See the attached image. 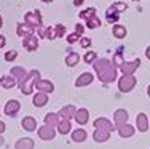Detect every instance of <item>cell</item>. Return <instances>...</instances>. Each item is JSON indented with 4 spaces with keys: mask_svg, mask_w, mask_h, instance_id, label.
<instances>
[{
    "mask_svg": "<svg viewBox=\"0 0 150 149\" xmlns=\"http://www.w3.org/2000/svg\"><path fill=\"white\" fill-rule=\"evenodd\" d=\"M93 138H94V141H98V143H104V141H109L110 132L102 130V128H96L94 133H93Z\"/></svg>",
    "mask_w": 150,
    "mask_h": 149,
    "instance_id": "cell-17",
    "label": "cell"
},
{
    "mask_svg": "<svg viewBox=\"0 0 150 149\" xmlns=\"http://www.w3.org/2000/svg\"><path fill=\"white\" fill-rule=\"evenodd\" d=\"M101 18H99L98 15H94L93 18H90V19H86V27L88 29H96V27L101 26Z\"/></svg>",
    "mask_w": 150,
    "mask_h": 149,
    "instance_id": "cell-30",
    "label": "cell"
},
{
    "mask_svg": "<svg viewBox=\"0 0 150 149\" xmlns=\"http://www.w3.org/2000/svg\"><path fill=\"white\" fill-rule=\"evenodd\" d=\"M54 136H56V132H54V128H53V127L43 125V127H40V128H38V138H40V140L50 141V140H53Z\"/></svg>",
    "mask_w": 150,
    "mask_h": 149,
    "instance_id": "cell-6",
    "label": "cell"
},
{
    "mask_svg": "<svg viewBox=\"0 0 150 149\" xmlns=\"http://www.w3.org/2000/svg\"><path fill=\"white\" fill-rule=\"evenodd\" d=\"M112 34L115 35L117 38H125V37H126V34H128V31H126V27L121 26V24H113Z\"/></svg>",
    "mask_w": 150,
    "mask_h": 149,
    "instance_id": "cell-28",
    "label": "cell"
},
{
    "mask_svg": "<svg viewBox=\"0 0 150 149\" xmlns=\"http://www.w3.org/2000/svg\"><path fill=\"white\" fill-rule=\"evenodd\" d=\"M88 120H90V112H88V109H78V111L75 112V122H77L78 125H85V123H88Z\"/></svg>",
    "mask_w": 150,
    "mask_h": 149,
    "instance_id": "cell-15",
    "label": "cell"
},
{
    "mask_svg": "<svg viewBox=\"0 0 150 149\" xmlns=\"http://www.w3.org/2000/svg\"><path fill=\"white\" fill-rule=\"evenodd\" d=\"M141 66V59H134V61H123V64L120 66L123 74H134V71Z\"/></svg>",
    "mask_w": 150,
    "mask_h": 149,
    "instance_id": "cell-7",
    "label": "cell"
},
{
    "mask_svg": "<svg viewBox=\"0 0 150 149\" xmlns=\"http://www.w3.org/2000/svg\"><path fill=\"white\" fill-rule=\"evenodd\" d=\"M85 0H74V3H75V6H80L81 3H83Z\"/></svg>",
    "mask_w": 150,
    "mask_h": 149,
    "instance_id": "cell-42",
    "label": "cell"
},
{
    "mask_svg": "<svg viewBox=\"0 0 150 149\" xmlns=\"http://www.w3.org/2000/svg\"><path fill=\"white\" fill-rule=\"evenodd\" d=\"M23 47L27 51H35L38 48V35L35 34H29L26 37H23Z\"/></svg>",
    "mask_w": 150,
    "mask_h": 149,
    "instance_id": "cell-5",
    "label": "cell"
},
{
    "mask_svg": "<svg viewBox=\"0 0 150 149\" xmlns=\"http://www.w3.org/2000/svg\"><path fill=\"white\" fill-rule=\"evenodd\" d=\"M46 103H48V95L42 93V91H38V93L34 96V99H32V104H34L35 108H42V106L46 104Z\"/></svg>",
    "mask_w": 150,
    "mask_h": 149,
    "instance_id": "cell-22",
    "label": "cell"
},
{
    "mask_svg": "<svg viewBox=\"0 0 150 149\" xmlns=\"http://www.w3.org/2000/svg\"><path fill=\"white\" fill-rule=\"evenodd\" d=\"M18 58V51L16 50H10V51L5 53V61H15V59Z\"/></svg>",
    "mask_w": 150,
    "mask_h": 149,
    "instance_id": "cell-33",
    "label": "cell"
},
{
    "mask_svg": "<svg viewBox=\"0 0 150 149\" xmlns=\"http://www.w3.org/2000/svg\"><path fill=\"white\" fill-rule=\"evenodd\" d=\"M58 132L61 135H67L70 133V128H72V125H70V120H64V119H59V123H58Z\"/></svg>",
    "mask_w": 150,
    "mask_h": 149,
    "instance_id": "cell-27",
    "label": "cell"
},
{
    "mask_svg": "<svg viewBox=\"0 0 150 149\" xmlns=\"http://www.w3.org/2000/svg\"><path fill=\"white\" fill-rule=\"evenodd\" d=\"M2 24H3V21H2V16H0V27H2Z\"/></svg>",
    "mask_w": 150,
    "mask_h": 149,
    "instance_id": "cell-46",
    "label": "cell"
},
{
    "mask_svg": "<svg viewBox=\"0 0 150 149\" xmlns=\"http://www.w3.org/2000/svg\"><path fill=\"white\" fill-rule=\"evenodd\" d=\"M136 85V77L133 74H123V77H120L118 80V88L121 93H129Z\"/></svg>",
    "mask_w": 150,
    "mask_h": 149,
    "instance_id": "cell-3",
    "label": "cell"
},
{
    "mask_svg": "<svg viewBox=\"0 0 150 149\" xmlns=\"http://www.w3.org/2000/svg\"><path fill=\"white\" fill-rule=\"evenodd\" d=\"M54 31H56V37H62L64 34H66V26H62V24H56L54 26Z\"/></svg>",
    "mask_w": 150,
    "mask_h": 149,
    "instance_id": "cell-36",
    "label": "cell"
},
{
    "mask_svg": "<svg viewBox=\"0 0 150 149\" xmlns=\"http://www.w3.org/2000/svg\"><path fill=\"white\" fill-rule=\"evenodd\" d=\"M6 45V40H5V37L3 35H0V48H3Z\"/></svg>",
    "mask_w": 150,
    "mask_h": 149,
    "instance_id": "cell-40",
    "label": "cell"
},
{
    "mask_svg": "<svg viewBox=\"0 0 150 149\" xmlns=\"http://www.w3.org/2000/svg\"><path fill=\"white\" fill-rule=\"evenodd\" d=\"M94 15H96V8L90 6V8H86V10H83V11H80V15H78V16H80L81 19L86 21V19H90V18H93Z\"/></svg>",
    "mask_w": 150,
    "mask_h": 149,
    "instance_id": "cell-31",
    "label": "cell"
},
{
    "mask_svg": "<svg viewBox=\"0 0 150 149\" xmlns=\"http://www.w3.org/2000/svg\"><path fill=\"white\" fill-rule=\"evenodd\" d=\"M80 45L83 48H88L91 45V38H86V37H81V40H80Z\"/></svg>",
    "mask_w": 150,
    "mask_h": 149,
    "instance_id": "cell-38",
    "label": "cell"
},
{
    "mask_svg": "<svg viewBox=\"0 0 150 149\" xmlns=\"http://www.w3.org/2000/svg\"><path fill=\"white\" fill-rule=\"evenodd\" d=\"M35 90L42 91V93H53L54 91V85H53V82H50V80H38L37 83H35Z\"/></svg>",
    "mask_w": 150,
    "mask_h": 149,
    "instance_id": "cell-10",
    "label": "cell"
},
{
    "mask_svg": "<svg viewBox=\"0 0 150 149\" xmlns=\"http://www.w3.org/2000/svg\"><path fill=\"white\" fill-rule=\"evenodd\" d=\"M136 125H137V128H139V132H142V133H145L149 130V117L147 114H144V112H141V114L137 115V119H136Z\"/></svg>",
    "mask_w": 150,
    "mask_h": 149,
    "instance_id": "cell-12",
    "label": "cell"
},
{
    "mask_svg": "<svg viewBox=\"0 0 150 149\" xmlns=\"http://www.w3.org/2000/svg\"><path fill=\"white\" fill-rule=\"evenodd\" d=\"M83 31H85L83 24H75V34H77L78 37H81V35H83Z\"/></svg>",
    "mask_w": 150,
    "mask_h": 149,
    "instance_id": "cell-37",
    "label": "cell"
},
{
    "mask_svg": "<svg viewBox=\"0 0 150 149\" xmlns=\"http://www.w3.org/2000/svg\"><path fill=\"white\" fill-rule=\"evenodd\" d=\"M24 23L29 24L30 27H34L35 31H37L38 27L43 26V24H42V15H40V11H38V10L26 13V16H24Z\"/></svg>",
    "mask_w": 150,
    "mask_h": 149,
    "instance_id": "cell-4",
    "label": "cell"
},
{
    "mask_svg": "<svg viewBox=\"0 0 150 149\" xmlns=\"http://www.w3.org/2000/svg\"><path fill=\"white\" fill-rule=\"evenodd\" d=\"M112 63H113L115 66H118V67H120L121 64H123V51H117L115 55H113Z\"/></svg>",
    "mask_w": 150,
    "mask_h": 149,
    "instance_id": "cell-32",
    "label": "cell"
},
{
    "mask_svg": "<svg viewBox=\"0 0 150 149\" xmlns=\"http://www.w3.org/2000/svg\"><path fill=\"white\" fill-rule=\"evenodd\" d=\"M93 67H94L96 74H98V79L101 80V82H113V80L117 79V66L113 64L112 61H109V59L102 58V59H98L96 58L94 61H93Z\"/></svg>",
    "mask_w": 150,
    "mask_h": 149,
    "instance_id": "cell-1",
    "label": "cell"
},
{
    "mask_svg": "<svg viewBox=\"0 0 150 149\" xmlns=\"http://www.w3.org/2000/svg\"><path fill=\"white\" fill-rule=\"evenodd\" d=\"M19 109H21L19 101H16V99H10V101L5 104V114L10 115V117H15L18 112H19Z\"/></svg>",
    "mask_w": 150,
    "mask_h": 149,
    "instance_id": "cell-8",
    "label": "cell"
},
{
    "mask_svg": "<svg viewBox=\"0 0 150 149\" xmlns=\"http://www.w3.org/2000/svg\"><path fill=\"white\" fill-rule=\"evenodd\" d=\"M145 56L150 59V47H147V50H145Z\"/></svg>",
    "mask_w": 150,
    "mask_h": 149,
    "instance_id": "cell-43",
    "label": "cell"
},
{
    "mask_svg": "<svg viewBox=\"0 0 150 149\" xmlns=\"http://www.w3.org/2000/svg\"><path fill=\"white\" fill-rule=\"evenodd\" d=\"M78 61H80V56L77 55V53H69V55L66 56V64L69 66V67H74V66H77L78 64Z\"/></svg>",
    "mask_w": 150,
    "mask_h": 149,
    "instance_id": "cell-29",
    "label": "cell"
},
{
    "mask_svg": "<svg viewBox=\"0 0 150 149\" xmlns=\"http://www.w3.org/2000/svg\"><path fill=\"white\" fill-rule=\"evenodd\" d=\"M3 132H5V123H3L2 120H0V135H2Z\"/></svg>",
    "mask_w": 150,
    "mask_h": 149,
    "instance_id": "cell-41",
    "label": "cell"
},
{
    "mask_svg": "<svg viewBox=\"0 0 150 149\" xmlns=\"http://www.w3.org/2000/svg\"><path fill=\"white\" fill-rule=\"evenodd\" d=\"M40 80V72L38 71H30L29 76H27V79L24 80L23 85H19V90L23 95H30L32 91L35 90V83Z\"/></svg>",
    "mask_w": 150,
    "mask_h": 149,
    "instance_id": "cell-2",
    "label": "cell"
},
{
    "mask_svg": "<svg viewBox=\"0 0 150 149\" xmlns=\"http://www.w3.org/2000/svg\"><path fill=\"white\" fill-rule=\"evenodd\" d=\"M83 59L88 64H93V61L96 59V51H86V55L83 56Z\"/></svg>",
    "mask_w": 150,
    "mask_h": 149,
    "instance_id": "cell-34",
    "label": "cell"
},
{
    "mask_svg": "<svg viewBox=\"0 0 150 149\" xmlns=\"http://www.w3.org/2000/svg\"><path fill=\"white\" fill-rule=\"evenodd\" d=\"M34 27H30L29 24H26V23H19L18 24V27H16V34L19 35V37H26V35H29V34H34Z\"/></svg>",
    "mask_w": 150,
    "mask_h": 149,
    "instance_id": "cell-19",
    "label": "cell"
},
{
    "mask_svg": "<svg viewBox=\"0 0 150 149\" xmlns=\"http://www.w3.org/2000/svg\"><path fill=\"white\" fill-rule=\"evenodd\" d=\"M93 80H94V77H93L91 72H83L80 77H78L77 80H75V87H86V85H90Z\"/></svg>",
    "mask_w": 150,
    "mask_h": 149,
    "instance_id": "cell-14",
    "label": "cell"
},
{
    "mask_svg": "<svg viewBox=\"0 0 150 149\" xmlns=\"http://www.w3.org/2000/svg\"><path fill=\"white\" fill-rule=\"evenodd\" d=\"M117 130H118V135L121 138H131L134 135V127H131L129 123H123V125L117 127Z\"/></svg>",
    "mask_w": 150,
    "mask_h": 149,
    "instance_id": "cell-16",
    "label": "cell"
},
{
    "mask_svg": "<svg viewBox=\"0 0 150 149\" xmlns=\"http://www.w3.org/2000/svg\"><path fill=\"white\" fill-rule=\"evenodd\" d=\"M21 125H23V128L27 130V132H34V130L37 128V120H35L34 117L27 115V117H24V119H23Z\"/></svg>",
    "mask_w": 150,
    "mask_h": 149,
    "instance_id": "cell-20",
    "label": "cell"
},
{
    "mask_svg": "<svg viewBox=\"0 0 150 149\" xmlns=\"http://www.w3.org/2000/svg\"><path fill=\"white\" fill-rule=\"evenodd\" d=\"M0 85H2L3 88H6V90H10V88H13L15 85H18L15 76H2L0 77Z\"/></svg>",
    "mask_w": 150,
    "mask_h": 149,
    "instance_id": "cell-21",
    "label": "cell"
},
{
    "mask_svg": "<svg viewBox=\"0 0 150 149\" xmlns=\"http://www.w3.org/2000/svg\"><path fill=\"white\" fill-rule=\"evenodd\" d=\"M42 2H51V0H42Z\"/></svg>",
    "mask_w": 150,
    "mask_h": 149,
    "instance_id": "cell-47",
    "label": "cell"
},
{
    "mask_svg": "<svg viewBox=\"0 0 150 149\" xmlns=\"http://www.w3.org/2000/svg\"><path fill=\"white\" fill-rule=\"evenodd\" d=\"M112 8L113 10H117V11H125V10H128V5L126 3H123V2H117V3H113L112 5Z\"/></svg>",
    "mask_w": 150,
    "mask_h": 149,
    "instance_id": "cell-35",
    "label": "cell"
},
{
    "mask_svg": "<svg viewBox=\"0 0 150 149\" xmlns=\"http://www.w3.org/2000/svg\"><path fill=\"white\" fill-rule=\"evenodd\" d=\"M118 18H120V13L117 11V10H113L112 6H109V8H107V11H105V19H107V23H109V24L117 23V21H118Z\"/></svg>",
    "mask_w": 150,
    "mask_h": 149,
    "instance_id": "cell-26",
    "label": "cell"
},
{
    "mask_svg": "<svg viewBox=\"0 0 150 149\" xmlns=\"http://www.w3.org/2000/svg\"><path fill=\"white\" fill-rule=\"evenodd\" d=\"M16 149H34V140L30 138H19L15 144Z\"/></svg>",
    "mask_w": 150,
    "mask_h": 149,
    "instance_id": "cell-23",
    "label": "cell"
},
{
    "mask_svg": "<svg viewBox=\"0 0 150 149\" xmlns=\"http://www.w3.org/2000/svg\"><path fill=\"white\" fill-rule=\"evenodd\" d=\"M78 38H80V37H78V35L77 34H69V35H67V42H69V43H75V42H77L78 40Z\"/></svg>",
    "mask_w": 150,
    "mask_h": 149,
    "instance_id": "cell-39",
    "label": "cell"
},
{
    "mask_svg": "<svg viewBox=\"0 0 150 149\" xmlns=\"http://www.w3.org/2000/svg\"><path fill=\"white\" fill-rule=\"evenodd\" d=\"M88 133L85 128H75V132L72 133V141H75V143H83L85 140H86Z\"/></svg>",
    "mask_w": 150,
    "mask_h": 149,
    "instance_id": "cell-24",
    "label": "cell"
},
{
    "mask_svg": "<svg viewBox=\"0 0 150 149\" xmlns=\"http://www.w3.org/2000/svg\"><path fill=\"white\" fill-rule=\"evenodd\" d=\"M128 111H125V109H117L115 114H113V123H115V127H120L123 125V123H128Z\"/></svg>",
    "mask_w": 150,
    "mask_h": 149,
    "instance_id": "cell-11",
    "label": "cell"
},
{
    "mask_svg": "<svg viewBox=\"0 0 150 149\" xmlns=\"http://www.w3.org/2000/svg\"><path fill=\"white\" fill-rule=\"evenodd\" d=\"M94 127L96 128H102V130H107V132H113V123L110 122V120H107V119H98V120H94Z\"/></svg>",
    "mask_w": 150,
    "mask_h": 149,
    "instance_id": "cell-18",
    "label": "cell"
},
{
    "mask_svg": "<svg viewBox=\"0 0 150 149\" xmlns=\"http://www.w3.org/2000/svg\"><path fill=\"white\" fill-rule=\"evenodd\" d=\"M3 141H5V140H3V138H2V135H0V146L3 144Z\"/></svg>",
    "mask_w": 150,
    "mask_h": 149,
    "instance_id": "cell-44",
    "label": "cell"
},
{
    "mask_svg": "<svg viewBox=\"0 0 150 149\" xmlns=\"http://www.w3.org/2000/svg\"><path fill=\"white\" fill-rule=\"evenodd\" d=\"M59 123V115L54 114V112H48V114L45 115V125H50L53 127V128H56Z\"/></svg>",
    "mask_w": 150,
    "mask_h": 149,
    "instance_id": "cell-25",
    "label": "cell"
},
{
    "mask_svg": "<svg viewBox=\"0 0 150 149\" xmlns=\"http://www.w3.org/2000/svg\"><path fill=\"white\" fill-rule=\"evenodd\" d=\"M11 76H15V79H16V82H18V87H19V85H23L24 80L27 79L29 72H27V71H24V67H11Z\"/></svg>",
    "mask_w": 150,
    "mask_h": 149,
    "instance_id": "cell-9",
    "label": "cell"
},
{
    "mask_svg": "<svg viewBox=\"0 0 150 149\" xmlns=\"http://www.w3.org/2000/svg\"><path fill=\"white\" fill-rule=\"evenodd\" d=\"M75 108L74 106H64L62 109L58 112L59 119H64V120H70V119H75Z\"/></svg>",
    "mask_w": 150,
    "mask_h": 149,
    "instance_id": "cell-13",
    "label": "cell"
},
{
    "mask_svg": "<svg viewBox=\"0 0 150 149\" xmlns=\"http://www.w3.org/2000/svg\"><path fill=\"white\" fill-rule=\"evenodd\" d=\"M147 95H149V96H150V85H149V87H147Z\"/></svg>",
    "mask_w": 150,
    "mask_h": 149,
    "instance_id": "cell-45",
    "label": "cell"
}]
</instances>
